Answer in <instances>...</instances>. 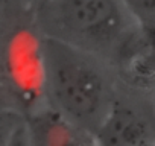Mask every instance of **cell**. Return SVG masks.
<instances>
[{
	"instance_id": "5b68a950",
	"label": "cell",
	"mask_w": 155,
	"mask_h": 146,
	"mask_svg": "<svg viewBox=\"0 0 155 146\" xmlns=\"http://www.w3.org/2000/svg\"><path fill=\"white\" fill-rule=\"evenodd\" d=\"M5 111L11 117V125L6 131H3L2 146H32L25 114L11 108Z\"/></svg>"
},
{
	"instance_id": "7a4b0ae2",
	"label": "cell",
	"mask_w": 155,
	"mask_h": 146,
	"mask_svg": "<svg viewBox=\"0 0 155 146\" xmlns=\"http://www.w3.org/2000/svg\"><path fill=\"white\" fill-rule=\"evenodd\" d=\"M32 28L53 41L93 53L113 65L141 28L120 0H43Z\"/></svg>"
},
{
	"instance_id": "277c9868",
	"label": "cell",
	"mask_w": 155,
	"mask_h": 146,
	"mask_svg": "<svg viewBox=\"0 0 155 146\" xmlns=\"http://www.w3.org/2000/svg\"><path fill=\"white\" fill-rule=\"evenodd\" d=\"M32 146H96L94 135L40 104L26 114Z\"/></svg>"
},
{
	"instance_id": "6da1fadb",
	"label": "cell",
	"mask_w": 155,
	"mask_h": 146,
	"mask_svg": "<svg viewBox=\"0 0 155 146\" xmlns=\"http://www.w3.org/2000/svg\"><path fill=\"white\" fill-rule=\"evenodd\" d=\"M41 104L94 135L120 88L114 65L93 53L40 37Z\"/></svg>"
},
{
	"instance_id": "8992f818",
	"label": "cell",
	"mask_w": 155,
	"mask_h": 146,
	"mask_svg": "<svg viewBox=\"0 0 155 146\" xmlns=\"http://www.w3.org/2000/svg\"><path fill=\"white\" fill-rule=\"evenodd\" d=\"M135 23L146 31H155V0H120Z\"/></svg>"
},
{
	"instance_id": "3957f363",
	"label": "cell",
	"mask_w": 155,
	"mask_h": 146,
	"mask_svg": "<svg viewBox=\"0 0 155 146\" xmlns=\"http://www.w3.org/2000/svg\"><path fill=\"white\" fill-rule=\"evenodd\" d=\"M94 141L96 146H155V95L120 82Z\"/></svg>"
},
{
	"instance_id": "52a82bcc",
	"label": "cell",
	"mask_w": 155,
	"mask_h": 146,
	"mask_svg": "<svg viewBox=\"0 0 155 146\" xmlns=\"http://www.w3.org/2000/svg\"><path fill=\"white\" fill-rule=\"evenodd\" d=\"M41 2H43V0H35V5H34V8H35V6H37L38 3H41Z\"/></svg>"
}]
</instances>
